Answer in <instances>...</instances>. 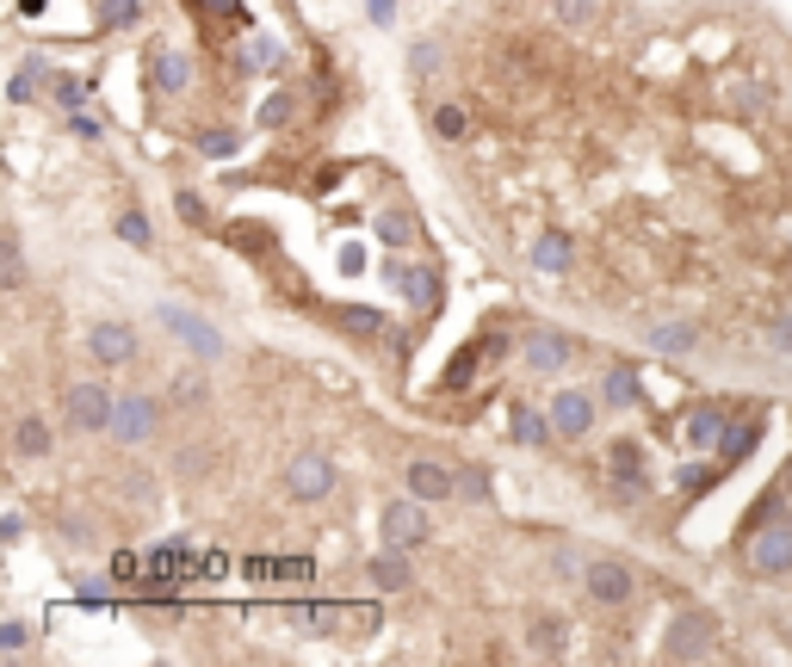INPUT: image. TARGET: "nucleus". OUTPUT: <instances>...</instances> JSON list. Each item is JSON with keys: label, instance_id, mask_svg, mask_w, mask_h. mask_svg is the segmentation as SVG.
<instances>
[{"label": "nucleus", "instance_id": "f257e3e1", "mask_svg": "<svg viewBox=\"0 0 792 667\" xmlns=\"http://www.w3.org/2000/svg\"><path fill=\"white\" fill-rule=\"evenodd\" d=\"M743 563L755 575H768V581L792 575V514H773L768 526H755L750 544H743Z\"/></svg>", "mask_w": 792, "mask_h": 667}, {"label": "nucleus", "instance_id": "f03ea898", "mask_svg": "<svg viewBox=\"0 0 792 667\" xmlns=\"http://www.w3.org/2000/svg\"><path fill=\"white\" fill-rule=\"evenodd\" d=\"M112 415H118V396H112V383H69V427L75 433H112Z\"/></svg>", "mask_w": 792, "mask_h": 667}, {"label": "nucleus", "instance_id": "7ed1b4c3", "mask_svg": "<svg viewBox=\"0 0 792 667\" xmlns=\"http://www.w3.org/2000/svg\"><path fill=\"white\" fill-rule=\"evenodd\" d=\"M712 643H718L712 612H675V625L662 637V655L669 662H699V655H712Z\"/></svg>", "mask_w": 792, "mask_h": 667}, {"label": "nucleus", "instance_id": "20e7f679", "mask_svg": "<svg viewBox=\"0 0 792 667\" xmlns=\"http://www.w3.org/2000/svg\"><path fill=\"white\" fill-rule=\"evenodd\" d=\"M155 322H161V328H174V341H180V346H193L198 359H217V353H223V334H217V328L205 322V316H193V309L161 304V309H155Z\"/></svg>", "mask_w": 792, "mask_h": 667}, {"label": "nucleus", "instance_id": "39448f33", "mask_svg": "<svg viewBox=\"0 0 792 667\" xmlns=\"http://www.w3.org/2000/svg\"><path fill=\"white\" fill-rule=\"evenodd\" d=\"M582 588H588V600H595V606H625V600L638 593V575L625 569V563H613V556H600V563H588V569H582Z\"/></svg>", "mask_w": 792, "mask_h": 667}, {"label": "nucleus", "instance_id": "423d86ee", "mask_svg": "<svg viewBox=\"0 0 792 667\" xmlns=\"http://www.w3.org/2000/svg\"><path fill=\"white\" fill-rule=\"evenodd\" d=\"M390 285H403V297H409V309L415 316H434V309L446 304V279L434 267H403V260H390Z\"/></svg>", "mask_w": 792, "mask_h": 667}, {"label": "nucleus", "instance_id": "0eeeda50", "mask_svg": "<svg viewBox=\"0 0 792 667\" xmlns=\"http://www.w3.org/2000/svg\"><path fill=\"white\" fill-rule=\"evenodd\" d=\"M285 489L291 501H329L334 495V464L322 458V452H297L285 470Z\"/></svg>", "mask_w": 792, "mask_h": 667}, {"label": "nucleus", "instance_id": "6e6552de", "mask_svg": "<svg viewBox=\"0 0 792 667\" xmlns=\"http://www.w3.org/2000/svg\"><path fill=\"white\" fill-rule=\"evenodd\" d=\"M427 501H415V495H403V501H390L385 507V544H397V551H415V544H427V514H422Z\"/></svg>", "mask_w": 792, "mask_h": 667}, {"label": "nucleus", "instance_id": "1a4fd4ad", "mask_svg": "<svg viewBox=\"0 0 792 667\" xmlns=\"http://www.w3.org/2000/svg\"><path fill=\"white\" fill-rule=\"evenodd\" d=\"M155 420H161V408H155V396H143V390H131V396H118L112 439H118V445H143V439L155 433Z\"/></svg>", "mask_w": 792, "mask_h": 667}, {"label": "nucleus", "instance_id": "9d476101", "mask_svg": "<svg viewBox=\"0 0 792 667\" xmlns=\"http://www.w3.org/2000/svg\"><path fill=\"white\" fill-rule=\"evenodd\" d=\"M526 371H563V365L576 359V341H570V334H563V328H533V334H526Z\"/></svg>", "mask_w": 792, "mask_h": 667}, {"label": "nucleus", "instance_id": "9b49d317", "mask_svg": "<svg viewBox=\"0 0 792 667\" xmlns=\"http://www.w3.org/2000/svg\"><path fill=\"white\" fill-rule=\"evenodd\" d=\"M607 470H613V495L619 501H638V489H644V445H638V439H613V445H607Z\"/></svg>", "mask_w": 792, "mask_h": 667}, {"label": "nucleus", "instance_id": "f8f14e48", "mask_svg": "<svg viewBox=\"0 0 792 667\" xmlns=\"http://www.w3.org/2000/svg\"><path fill=\"white\" fill-rule=\"evenodd\" d=\"M403 482H409L415 501H452L459 495V470H446V464H434V458H415L403 470Z\"/></svg>", "mask_w": 792, "mask_h": 667}, {"label": "nucleus", "instance_id": "ddd939ff", "mask_svg": "<svg viewBox=\"0 0 792 667\" xmlns=\"http://www.w3.org/2000/svg\"><path fill=\"white\" fill-rule=\"evenodd\" d=\"M761 415H743V420H731L724 427V439H718V470H736V464H750L755 458V445H761Z\"/></svg>", "mask_w": 792, "mask_h": 667}, {"label": "nucleus", "instance_id": "4468645a", "mask_svg": "<svg viewBox=\"0 0 792 667\" xmlns=\"http://www.w3.org/2000/svg\"><path fill=\"white\" fill-rule=\"evenodd\" d=\"M551 420H558V439H588L595 433V402L582 390H558L551 396Z\"/></svg>", "mask_w": 792, "mask_h": 667}, {"label": "nucleus", "instance_id": "2eb2a0df", "mask_svg": "<svg viewBox=\"0 0 792 667\" xmlns=\"http://www.w3.org/2000/svg\"><path fill=\"white\" fill-rule=\"evenodd\" d=\"M87 353H94L99 365H131L136 359V334L124 322H99V328H87Z\"/></svg>", "mask_w": 792, "mask_h": 667}, {"label": "nucleus", "instance_id": "dca6fc26", "mask_svg": "<svg viewBox=\"0 0 792 667\" xmlns=\"http://www.w3.org/2000/svg\"><path fill=\"white\" fill-rule=\"evenodd\" d=\"M724 427H731V408H724V402H699L694 415H687V427H681V433H687V445H694V452H718Z\"/></svg>", "mask_w": 792, "mask_h": 667}, {"label": "nucleus", "instance_id": "f3484780", "mask_svg": "<svg viewBox=\"0 0 792 667\" xmlns=\"http://www.w3.org/2000/svg\"><path fill=\"white\" fill-rule=\"evenodd\" d=\"M484 341H471V346H459V353H452V359H446V371H440V390L446 396H464V390H471V383H477V371H484Z\"/></svg>", "mask_w": 792, "mask_h": 667}, {"label": "nucleus", "instance_id": "a211bd4d", "mask_svg": "<svg viewBox=\"0 0 792 667\" xmlns=\"http://www.w3.org/2000/svg\"><path fill=\"white\" fill-rule=\"evenodd\" d=\"M694 322H657L650 328V334H644V346H650V353H662V359H681V353H694Z\"/></svg>", "mask_w": 792, "mask_h": 667}, {"label": "nucleus", "instance_id": "6ab92c4d", "mask_svg": "<svg viewBox=\"0 0 792 667\" xmlns=\"http://www.w3.org/2000/svg\"><path fill=\"white\" fill-rule=\"evenodd\" d=\"M600 402H607V408H638V402H644L638 371H632V365H613V371L600 378Z\"/></svg>", "mask_w": 792, "mask_h": 667}, {"label": "nucleus", "instance_id": "aec40b11", "mask_svg": "<svg viewBox=\"0 0 792 667\" xmlns=\"http://www.w3.org/2000/svg\"><path fill=\"white\" fill-rule=\"evenodd\" d=\"M186 87H193V62L180 57V50H161V57H155V94H186Z\"/></svg>", "mask_w": 792, "mask_h": 667}, {"label": "nucleus", "instance_id": "412c9836", "mask_svg": "<svg viewBox=\"0 0 792 667\" xmlns=\"http://www.w3.org/2000/svg\"><path fill=\"white\" fill-rule=\"evenodd\" d=\"M371 230H378V242H385V248H415V217H409V210H378V217H371Z\"/></svg>", "mask_w": 792, "mask_h": 667}, {"label": "nucleus", "instance_id": "4be33fe9", "mask_svg": "<svg viewBox=\"0 0 792 667\" xmlns=\"http://www.w3.org/2000/svg\"><path fill=\"white\" fill-rule=\"evenodd\" d=\"M371 581H378L385 593H403L409 581H415V575H409V556L397 551V544H390L385 556H371Z\"/></svg>", "mask_w": 792, "mask_h": 667}, {"label": "nucleus", "instance_id": "5701e85b", "mask_svg": "<svg viewBox=\"0 0 792 667\" xmlns=\"http://www.w3.org/2000/svg\"><path fill=\"white\" fill-rule=\"evenodd\" d=\"M13 452H20V458H50V420L25 415L20 427H13Z\"/></svg>", "mask_w": 792, "mask_h": 667}, {"label": "nucleus", "instance_id": "b1692460", "mask_svg": "<svg viewBox=\"0 0 792 667\" xmlns=\"http://www.w3.org/2000/svg\"><path fill=\"white\" fill-rule=\"evenodd\" d=\"M291 118H297V94H291V87H279V94H267V99H260V112H254V124H260V131H285Z\"/></svg>", "mask_w": 792, "mask_h": 667}, {"label": "nucleus", "instance_id": "393cba45", "mask_svg": "<svg viewBox=\"0 0 792 667\" xmlns=\"http://www.w3.org/2000/svg\"><path fill=\"white\" fill-rule=\"evenodd\" d=\"M551 433H558V420H551V415H539V408H526V402L514 408V445H545Z\"/></svg>", "mask_w": 792, "mask_h": 667}, {"label": "nucleus", "instance_id": "a878e982", "mask_svg": "<svg viewBox=\"0 0 792 667\" xmlns=\"http://www.w3.org/2000/svg\"><path fill=\"white\" fill-rule=\"evenodd\" d=\"M223 242H230L235 254H254V260H260V254H272V230H267V223H248V217H242V223H230V235H223Z\"/></svg>", "mask_w": 792, "mask_h": 667}, {"label": "nucleus", "instance_id": "bb28decb", "mask_svg": "<svg viewBox=\"0 0 792 667\" xmlns=\"http://www.w3.org/2000/svg\"><path fill=\"white\" fill-rule=\"evenodd\" d=\"M533 267L539 272H570V235H539V242H533Z\"/></svg>", "mask_w": 792, "mask_h": 667}, {"label": "nucleus", "instance_id": "cd10ccee", "mask_svg": "<svg viewBox=\"0 0 792 667\" xmlns=\"http://www.w3.org/2000/svg\"><path fill=\"white\" fill-rule=\"evenodd\" d=\"M526 649H533V655H551V662H558L563 649H570V637H563V618H539V625H533V637H526Z\"/></svg>", "mask_w": 792, "mask_h": 667}, {"label": "nucleus", "instance_id": "c85d7f7f", "mask_svg": "<svg viewBox=\"0 0 792 667\" xmlns=\"http://www.w3.org/2000/svg\"><path fill=\"white\" fill-rule=\"evenodd\" d=\"M143 20V0H99V32H131Z\"/></svg>", "mask_w": 792, "mask_h": 667}, {"label": "nucleus", "instance_id": "c756f323", "mask_svg": "<svg viewBox=\"0 0 792 667\" xmlns=\"http://www.w3.org/2000/svg\"><path fill=\"white\" fill-rule=\"evenodd\" d=\"M118 242H124V248H155V230H149V217H143V210H124V217H118Z\"/></svg>", "mask_w": 792, "mask_h": 667}, {"label": "nucleus", "instance_id": "7c9ffc66", "mask_svg": "<svg viewBox=\"0 0 792 667\" xmlns=\"http://www.w3.org/2000/svg\"><path fill=\"white\" fill-rule=\"evenodd\" d=\"M38 81H44V57H25V69L13 75L7 99H13V106H32V99H38Z\"/></svg>", "mask_w": 792, "mask_h": 667}, {"label": "nucleus", "instance_id": "2f4dec72", "mask_svg": "<svg viewBox=\"0 0 792 667\" xmlns=\"http://www.w3.org/2000/svg\"><path fill=\"white\" fill-rule=\"evenodd\" d=\"M341 328H348V334H385V309L348 304V309H341Z\"/></svg>", "mask_w": 792, "mask_h": 667}, {"label": "nucleus", "instance_id": "473e14b6", "mask_svg": "<svg viewBox=\"0 0 792 667\" xmlns=\"http://www.w3.org/2000/svg\"><path fill=\"white\" fill-rule=\"evenodd\" d=\"M0 279H7V291L25 285V254H20V235H7L0 242Z\"/></svg>", "mask_w": 792, "mask_h": 667}, {"label": "nucleus", "instance_id": "72a5a7b5", "mask_svg": "<svg viewBox=\"0 0 792 667\" xmlns=\"http://www.w3.org/2000/svg\"><path fill=\"white\" fill-rule=\"evenodd\" d=\"M50 94H57L62 112H81V106H87V81H81V75H57V81H50Z\"/></svg>", "mask_w": 792, "mask_h": 667}, {"label": "nucleus", "instance_id": "f704fd0d", "mask_svg": "<svg viewBox=\"0 0 792 667\" xmlns=\"http://www.w3.org/2000/svg\"><path fill=\"white\" fill-rule=\"evenodd\" d=\"M712 482H718V470H706V464H681V470H675V489H681V495H706Z\"/></svg>", "mask_w": 792, "mask_h": 667}, {"label": "nucleus", "instance_id": "c9c22d12", "mask_svg": "<svg viewBox=\"0 0 792 667\" xmlns=\"http://www.w3.org/2000/svg\"><path fill=\"white\" fill-rule=\"evenodd\" d=\"M440 62H446V50H440V44H434V38H422V44H415V50H409V69H415V75H440Z\"/></svg>", "mask_w": 792, "mask_h": 667}, {"label": "nucleus", "instance_id": "e433bc0d", "mask_svg": "<svg viewBox=\"0 0 792 667\" xmlns=\"http://www.w3.org/2000/svg\"><path fill=\"white\" fill-rule=\"evenodd\" d=\"M198 149L211 155V161H235V155H242V136H235V131H211V136H198Z\"/></svg>", "mask_w": 792, "mask_h": 667}, {"label": "nucleus", "instance_id": "4c0bfd02", "mask_svg": "<svg viewBox=\"0 0 792 667\" xmlns=\"http://www.w3.org/2000/svg\"><path fill=\"white\" fill-rule=\"evenodd\" d=\"M174 210H180V223H186V230H205V223H211V210H205L198 192H174Z\"/></svg>", "mask_w": 792, "mask_h": 667}, {"label": "nucleus", "instance_id": "58836bf2", "mask_svg": "<svg viewBox=\"0 0 792 667\" xmlns=\"http://www.w3.org/2000/svg\"><path fill=\"white\" fill-rule=\"evenodd\" d=\"M434 136H446V143H464V106H440V112H434Z\"/></svg>", "mask_w": 792, "mask_h": 667}, {"label": "nucleus", "instance_id": "ea45409f", "mask_svg": "<svg viewBox=\"0 0 792 667\" xmlns=\"http://www.w3.org/2000/svg\"><path fill=\"white\" fill-rule=\"evenodd\" d=\"M558 20L570 25V32H582V25H595V0H558Z\"/></svg>", "mask_w": 792, "mask_h": 667}, {"label": "nucleus", "instance_id": "a19ab883", "mask_svg": "<svg viewBox=\"0 0 792 667\" xmlns=\"http://www.w3.org/2000/svg\"><path fill=\"white\" fill-rule=\"evenodd\" d=\"M242 62H248V69H272V62H279V44H272V38H254L248 50H242Z\"/></svg>", "mask_w": 792, "mask_h": 667}, {"label": "nucleus", "instance_id": "79ce46f5", "mask_svg": "<svg viewBox=\"0 0 792 667\" xmlns=\"http://www.w3.org/2000/svg\"><path fill=\"white\" fill-rule=\"evenodd\" d=\"M25 643H32V630H25L20 618H7V625H0V655H20Z\"/></svg>", "mask_w": 792, "mask_h": 667}, {"label": "nucleus", "instance_id": "37998d69", "mask_svg": "<svg viewBox=\"0 0 792 667\" xmlns=\"http://www.w3.org/2000/svg\"><path fill=\"white\" fill-rule=\"evenodd\" d=\"M459 495H464V501H489L496 489H489V477H484V470H464V477H459Z\"/></svg>", "mask_w": 792, "mask_h": 667}, {"label": "nucleus", "instance_id": "c03bdc74", "mask_svg": "<svg viewBox=\"0 0 792 667\" xmlns=\"http://www.w3.org/2000/svg\"><path fill=\"white\" fill-rule=\"evenodd\" d=\"M198 13H211V20H242V13H248V7H242V0H193Z\"/></svg>", "mask_w": 792, "mask_h": 667}, {"label": "nucleus", "instance_id": "a18cd8bd", "mask_svg": "<svg viewBox=\"0 0 792 667\" xmlns=\"http://www.w3.org/2000/svg\"><path fill=\"white\" fill-rule=\"evenodd\" d=\"M69 131H75L81 143H99V136H106V124H99V118H87V112H69Z\"/></svg>", "mask_w": 792, "mask_h": 667}, {"label": "nucleus", "instance_id": "49530a36", "mask_svg": "<svg viewBox=\"0 0 792 667\" xmlns=\"http://www.w3.org/2000/svg\"><path fill=\"white\" fill-rule=\"evenodd\" d=\"M174 402H205V378H193V371L174 378Z\"/></svg>", "mask_w": 792, "mask_h": 667}, {"label": "nucleus", "instance_id": "de8ad7c7", "mask_svg": "<svg viewBox=\"0 0 792 667\" xmlns=\"http://www.w3.org/2000/svg\"><path fill=\"white\" fill-rule=\"evenodd\" d=\"M366 13H371V25H390L397 20V0H366Z\"/></svg>", "mask_w": 792, "mask_h": 667}, {"label": "nucleus", "instance_id": "09e8293b", "mask_svg": "<svg viewBox=\"0 0 792 667\" xmlns=\"http://www.w3.org/2000/svg\"><path fill=\"white\" fill-rule=\"evenodd\" d=\"M0 538H7V544H20V538H25V519L7 514V519H0Z\"/></svg>", "mask_w": 792, "mask_h": 667}, {"label": "nucleus", "instance_id": "8fccbe9b", "mask_svg": "<svg viewBox=\"0 0 792 667\" xmlns=\"http://www.w3.org/2000/svg\"><path fill=\"white\" fill-rule=\"evenodd\" d=\"M341 272H366V248H341Z\"/></svg>", "mask_w": 792, "mask_h": 667}, {"label": "nucleus", "instance_id": "3c124183", "mask_svg": "<svg viewBox=\"0 0 792 667\" xmlns=\"http://www.w3.org/2000/svg\"><path fill=\"white\" fill-rule=\"evenodd\" d=\"M773 346H780V353H792V322H780V328H773Z\"/></svg>", "mask_w": 792, "mask_h": 667}]
</instances>
